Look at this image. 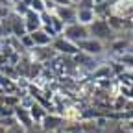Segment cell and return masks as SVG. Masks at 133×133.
<instances>
[{"label": "cell", "mask_w": 133, "mask_h": 133, "mask_svg": "<svg viewBox=\"0 0 133 133\" xmlns=\"http://www.w3.org/2000/svg\"><path fill=\"white\" fill-rule=\"evenodd\" d=\"M89 35H91L92 39L102 41L104 44H109V43L116 37V33H115L113 28L109 26L107 19H98V17H96V21L89 26Z\"/></svg>", "instance_id": "obj_1"}, {"label": "cell", "mask_w": 133, "mask_h": 133, "mask_svg": "<svg viewBox=\"0 0 133 133\" xmlns=\"http://www.w3.org/2000/svg\"><path fill=\"white\" fill-rule=\"evenodd\" d=\"M66 124V120H65V116L63 115H46V118L43 120V124H41V129L43 131H59L63 126Z\"/></svg>", "instance_id": "obj_5"}, {"label": "cell", "mask_w": 133, "mask_h": 133, "mask_svg": "<svg viewBox=\"0 0 133 133\" xmlns=\"http://www.w3.org/2000/svg\"><path fill=\"white\" fill-rule=\"evenodd\" d=\"M129 43H131V44H133V31H131V33H129Z\"/></svg>", "instance_id": "obj_16"}, {"label": "cell", "mask_w": 133, "mask_h": 133, "mask_svg": "<svg viewBox=\"0 0 133 133\" xmlns=\"http://www.w3.org/2000/svg\"><path fill=\"white\" fill-rule=\"evenodd\" d=\"M52 48L56 50V52H57L59 56H69V57H74V56L79 52L78 44L70 43L69 39H65L63 35H57V37L54 39V43H52Z\"/></svg>", "instance_id": "obj_3"}, {"label": "cell", "mask_w": 133, "mask_h": 133, "mask_svg": "<svg viewBox=\"0 0 133 133\" xmlns=\"http://www.w3.org/2000/svg\"><path fill=\"white\" fill-rule=\"evenodd\" d=\"M9 21H11V28H13V35H15V37L22 39L24 35H28L26 22H24V17H22V15H17V13H13V9H11Z\"/></svg>", "instance_id": "obj_7"}, {"label": "cell", "mask_w": 133, "mask_h": 133, "mask_svg": "<svg viewBox=\"0 0 133 133\" xmlns=\"http://www.w3.org/2000/svg\"><path fill=\"white\" fill-rule=\"evenodd\" d=\"M96 21V13L94 9H79L78 8V22L83 26H91Z\"/></svg>", "instance_id": "obj_11"}, {"label": "cell", "mask_w": 133, "mask_h": 133, "mask_svg": "<svg viewBox=\"0 0 133 133\" xmlns=\"http://www.w3.org/2000/svg\"><path fill=\"white\" fill-rule=\"evenodd\" d=\"M59 21L65 22V26L78 22V8L76 6H57L56 13H54Z\"/></svg>", "instance_id": "obj_4"}, {"label": "cell", "mask_w": 133, "mask_h": 133, "mask_svg": "<svg viewBox=\"0 0 133 133\" xmlns=\"http://www.w3.org/2000/svg\"><path fill=\"white\" fill-rule=\"evenodd\" d=\"M76 8H79V9H94L96 2L94 0H79V2L76 4Z\"/></svg>", "instance_id": "obj_13"}, {"label": "cell", "mask_w": 133, "mask_h": 133, "mask_svg": "<svg viewBox=\"0 0 133 133\" xmlns=\"http://www.w3.org/2000/svg\"><path fill=\"white\" fill-rule=\"evenodd\" d=\"M61 35L65 39H69L70 43H74V44H78V43H81V41H85V39L91 37L89 35V26H83L79 22H74V24L65 26V31L61 33Z\"/></svg>", "instance_id": "obj_2"}, {"label": "cell", "mask_w": 133, "mask_h": 133, "mask_svg": "<svg viewBox=\"0 0 133 133\" xmlns=\"http://www.w3.org/2000/svg\"><path fill=\"white\" fill-rule=\"evenodd\" d=\"M24 22H26V30H28V33H33V31H37V30L43 28L41 15L35 13V11H31V9L24 15Z\"/></svg>", "instance_id": "obj_9"}, {"label": "cell", "mask_w": 133, "mask_h": 133, "mask_svg": "<svg viewBox=\"0 0 133 133\" xmlns=\"http://www.w3.org/2000/svg\"><path fill=\"white\" fill-rule=\"evenodd\" d=\"M15 118H17V122H19L26 131H30V129L35 128V122H33L31 115H30V109H24L21 105H17L15 107Z\"/></svg>", "instance_id": "obj_8"}, {"label": "cell", "mask_w": 133, "mask_h": 133, "mask_svg": "<svg viewBox=\"0 0 133 133\" xmlns=\"http://www.w3.org/2000/svg\"><path fill=\"white\" fill-rule=\"evenodd\" d=\"M118 63H122L128 70H133V54L131 52H126V54H122V56H118V57H115Z\"/></svg>", "instance_id": "obj_12"}, {"label": "cell", "mask_w": 133, "mask_h": 133, "mask_svg": "<svg viewBox=\"0 0 133 133\" xmlns=\"http://www.w3.org/2000/svg\"><path fill=\"white\" fill-rule=\"evenodd\" d=\"M115 72H113V66H111V61H104L100 63V66L91 74V79L92 81H100V79H115Z\"/></svg>", "instance_id": "obj_6"}, {"label": "cell", "mask_w": 133, "mask_h": 133, "mask_svg": "<svg viewBox=\"0 0 133 133\" xmlns=\"http://www.w3.org/2000/svg\"><path fill=\"white\" fill-rule=\"evenodd\" d=\"M70 2H72V4H74V6H76V4H78V2H79V0H70Z\"/></svg>", "instance_id": "obj_17"}, {"label": "cell", "mask_w": 133, "mask_h": 133, "mask_svg": "<svg viewBox=\"0 0 133 133\" xmlns=\"http://www.w3.org/2000/svg\"><path fill=\"white\" fill-rule=\"evenodd\" d=\"M0 133H8V129H6V128H2V126H0Z\"/></svg>", "instance_id": "obj_15"}, {"label": "cell", "mask_w": 133, "mask_h": 133, "mask_svg": "<svg viewBox=\"0 0 133 133\" xmlns=\"http://www.w3.org/2000/svg\"><path fill=\"white\" fill-rule=\"evenodd\" d=\"M43 133H57V131H43Z\"/></svg>", "instance_id": "obj_18"}, {"label": "cell", "mask_w": 133, "mask_h": 133, "mask_svg": "<svg viewBox=\"0 0 133 133\" xmlns=\"http://www.w3.org/2000/svg\"><path fill=\"white\" fill-rule=\"evenodd\" d=\"M30 35H31L33 44H35V46H52V43H54V37L48 35L43 28L37 30V31H33V33H30Z\"/></svg>", "instance_id": "obj_10"}, {"label": "cell", "mask_w": 133, "mask_h": 133, "mask_svg": "<svg viewBox=\"0 0 133 133\" xmlns=\"http://www.w3.org/2000/svg\"><path fill=\"white\" fill-rule=\"evenodd\" d=\"M19 2H22V0H11V6H15V4H19Z\"/></svg>", "instance_id": "obj_14"}]
</instances>
